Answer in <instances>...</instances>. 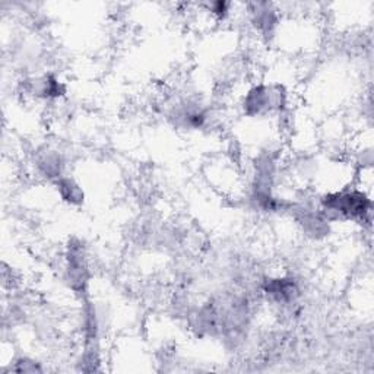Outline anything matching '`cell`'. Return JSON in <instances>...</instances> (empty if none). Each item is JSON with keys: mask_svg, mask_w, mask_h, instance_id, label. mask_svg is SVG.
<instances>
[{"mask_svg": "<svg viewBox=\"0 0 374 374\" xmlns=\"http://www.w3.org/2000/svg\"><path fill=\"white\" fill-rule=\"evenodd\" d=\"M59 185V190L63 199L69 204H79L81 201H83V193L79 189V186L69 179H60L57 182Z\"/></svg>", "mask_w": 374, "mask_h": 374, "instance_id": "4", "label": "cell"}, {"mask_svg": "<svg viewBox=\"0 0 374 374\" xmlns=\"http://www.w3.org/2000/svg\"><path fill=\"white\" fill-rule=\"evenodd\" d=\"M265 291L278 303H290L298 293L297 285L291 279H271L265 285Z\"/></svg>", "mask_w": 374, "mask_h": 374, "instance_id": "3", "label": "cell"}, {"mask_svg": "<svg viewBox=\"0 0 374 374\" xmlns=\"http://www.w3.org/2000/svg\"><path fill=\"white\" fill-rule=\"evenodd\" d=\"M322 208L326 219L364 218L370 212V202L360 192H342L325 196Z\"/></svg>", "mask_w": 374, "mask_h": 374, "instance_id": "1", "label": "cell"}, {"mask_svg": "<svg viewBox=\"0 0 374 374\" xmlns=\"http://www.w3.org/2000/svg\"><path fill=\"white\" fill-rule=\"evenodd\" d=\"M275 103L271 90L267 86H256L252 90L245 101V108L247 115H262L272 107Z\"/></svg>", "mask_w": 374, "mask_h": 374, "instance_id": "2", "label": "cell"}]
</instances>
